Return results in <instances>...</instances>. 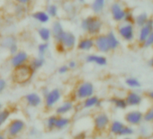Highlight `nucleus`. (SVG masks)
<instances>
[{"label":"nucleus","mask_w":153,"mask_h":139,"mask_svg":"<svg viewBox=\"0 0 153 139\" xmlns=\"http://www.w3.org/2000/svg\"><path fill=\"white\" fill-rule=\"evenodd\" d=\"M105 23L97 15H88L80 20V28L86 35L95 37L103 33Z\"/></svg>","instance_id":"obj_1"},{"label":"nucleus","mask_w":153,"mask_h":139,"mask_svg":"<svg viewBox=\"0 0 153 139\" xmlns=\"http://www.w3.org/2000/svg\"><path fill=\"white\" fill-rule=\"evenodd\" d=\"M35 72L32 70L29 64H25L17 69H14L11 75L13 82L20 85H24L31 81Z\"/></svg>","instance_id":"obj_2"},{"label":"nucleus","mask_w":153,"mask_h":139,"mask_svg":"<svg viewBox=\"0 0 153 139\" xmlns=\"http://www.w3.org/2000/svg\"><path fill=\"white\" fill-rule=\"evenodd\" d=\"M96 92V87L93 82L88 81H83L78 83L76 87L74 90L72 99L74 101H82L85 99L94 95Z\"/></svg>","instance_id":"obj_3"},{"label":"nucleus","mask_w":153,"mask_h":139,"mask_svg":"<svg viewBox=\"0 0 153 139\" xmlns=\"http://www.w3.org/2000/svg\"><path fill=\"white\" fill-rule=\"evenodd\" d=\"M121 41L127 43H132L136 40V27L131 23L122 22L117 25L116 32Z\"/></svg>","instance_id":"obj_4"},{"label":"nucleus","mask_w":153,"mask_h":139,"mask_svg":"<svg viewBox=\"0 0 153 139\" xmlns=\"http://www.w3.org/2000/svg\"><path fill=\"white\" fill-rule=\"evenodd\" d=\"M26 128V123L21 118H13L8 121L5 127V135L9 139H15L21 135Z\"/></svg>","instance_id":"obj_5"},{"label":"nucleus","mask_w":153,"mask_h":139,"mask_svg":"<svg viewBox=\"0 0 153 139\" xmlns=\"http://www.w3.org/2000/svg\"><path fill=\"white\" fill-rule=\"evenodd\" d=\"M111 123L110 116L104 111H99L96 113L93 117V127L96 132L102 133L108 129Z\"/></svg>","instance_id":"obj_6"},{"label":"nucleus","mask_w":153,"mask_h":139,"mask_svg":"<svg viewBox=\"0 0 153 139\" xmlns=\"http://www.w3.org/2000/svg\"><path fill=\"white\" fill-rule=\"evenodd\" d=\"M62 91L59 88L51 89L49 93L43 98V105L46 110H51L61 101Z\"/></svg>","instance_id":"obj_7"},{"label":"nucleus","mask_w":153,"mask_h":139,"mask_svg":"<svg viewBox=\"0 0 153 139\" xmlns=\"http://www.w3.org/2000/svg\"><path fill=\"white\" fill-rule=\"evenodd\" d=\"M76 42H78V37L75 33L69 30H65L55 43H60L65 47L67 52H71L76 49Z\"/></svg>","instance_id":"obj_8"},{"label":"nucleus","mask_w":153,"mask_h":139,"mask_svg":"<svg viewBox=\"0 0 153 139\" xmlns=\"http://www.w3.org/2000/svg\"><path fill=\"white\" fill-rule=\"evenodd\" d=\"M126 7L120 1H113L109 6V13L111 18L116 24L123 22Z\"/></svg>","instance_id":"obj_9"},{"label":"nucleus","mask_w":153,"mask_h":139,"mask_svg":"<svg viewBox=\"0 0 153 139\" xmlns=\"http://www.w3.org/2000/svg\"><path fill=\"white\" fill-rule=\"evenodd\" d=\"M31 59L30 54L25 51V50H19L16 53L10 55L9 58V64L12 67V69H17L19 67H22L25 64L29 63V61Z\"/></svg>","instance_id":"obj_10"},{"label":"nucleus","mask_w":153,"mask_h":139,"mask_svg":"<svg viewBox=\"0 0 153 139\" xmlns=\"http://www.w3.org/2000/svg\"><path fill=\"white\" fill-rule=\"evenodd\" d=\"M76 49L79 52L89 53L95 50V39L89 35H84L80 38H78Z\"/></svg>","instance_id":"obj_11"},{"label":"nucleus","mask_w":153,"mask_h":139,"mask_svg":"<svg viewBox=\"0 0 153 139\" xmlns=\"http://www.w3.org/2000/svg\"><path fill=\"white\" fill-rule=\"evenodd\" d=\"M124 121L127 125L131 126H140L143 122V112L137 108L131 109L125 113Z\"/></svg>","instance_id":"obj_12"},{"label":"nucleus","mask_w":153,"mask_h":139,"mask_svg":"<svg viewBox=\"0 0 153 139\" xmlns=\"http://www.w3.org/2000/svg\"><path fill=\"white\" fill-rule=\"evenodd\" d=\"M95 39V51L101 54H108L111 52L108 41L105 35V33H102L94 37Z\"/></svg>","instance_id":"obj_13"},{"label":"nucleus","mask_w":153,"mask_h":139,"mask_svg":"<svg viewBox=\"0 0 153 139\" xmlns=\"http://www.w3.org/2000/svg\"><path fill=\"white\" fill-rule=\"evenodd\" d=\"M152 32H153V18L149 17L148 22L143 26L138 28V31H136L137 43L140 45Z\"/></svg>","instance_id":"obj_14"},{"label":"nucleus","mask_w":153,"mask_h":139,"mask_svg":"<svg viewBox=\"0 0 153 139\" xmlns=\"http://www.w3.org/2000/svg\"><path fill=\"white\" fill-rule=\"evenodd\" d=\"M124 99L126 100L128 108H133L140 107L142 104L143 99H144L143 96L140 92H138L136 90H129L126 93Z\"/></svg>","instance_id":"obj_15"},{"label":"nucleus","mask_w":153,"mask_h":139,"mask_svg":"<svg viewBox=\"0 0 153 139\" xmlns=\"http://www.w3.org/2000/svg\"><path fill=\"white\" fill-rule=\"evenodd\" d=\"M75 101L73 99H66L59 102L54 108L57 116H68L75 109Z\"/></svg>","instance_id":"obj_16"},{"label":"nucleus","mask_w":153,"mask_h":139,"mask_svg":"<svg viewBox=\"0 0 153 139\" xmlns=\"http://www.w3.org/2000/svg\"><path fill=\"white\" fill-rule=\"evenodd\" d=\"M85 61L87 63L95 64L98 67H105L108 64V59L105 54L98 52H89L86 55Z\"/></svg>","instance_id":"obj_17"},{"label":"nucleus","mask_w":153,"mask_h":139,"mask_svg":"<svg viewBox=\"0 0 153 139\" xmlns=\"http://www.w3.org/2000/svg\"><path fill=\"white\" fill-rule=\"evenodd\" d=\"M24 101L28 108H38L43 104V98L37 92H30L25 95Z\"/></svg>","instance_id":"obj_18"},{"label":"nucleus","mask_w":153,"mask_h":139,"mask_svg":"<svg viewBox=\"0 0 153 139\" xmlns=\"http://www.w3.org/2000/svg\"><path fill=\"white\" fill-rule=\"evenodd\" d=\"M102 104H103L102 99L97 95L94 94L81 101V108L86 110L100 108L102 107Z\"/></svg>","instance_id":"obj_19"},{"label":"nucleus","mask_w":153,"mask_h":139,"mask_svg":"<svg viewBox=\"0 0 153 139\" xmlns=\"http://www.w3.org/2000/svg\"><path fill=\"white\" fill-rule=\"evenodd\" d=\"M31 16L36 23L40 24L41 25H46L51 20L45 9H37L32 13Z\"/></svg>","instance_id":"obj_20"},{"label":"nucleus","mask_w":153,"mask_h":139,"mask_svg":"<svg viewBox=\"0 0 153 139\" xmlns=\"http://www.w3.org/2000/svg\"><path fill=\"white\" fill-rule=\"evenodd\" d=\"M105 35H106V38L108 41V44H109L111 52H116L121 46V40L118 37L117 34L113 30H109L105 33Z\"/></svg>","instance_id":"obj_21"},{"label":"nucleus","mask_w":153,"mask_h":139,"mask_svg":"<svg viewBox=\"0 0 153 139\" xmlns=\"http://www.w3.org/2000/svg\"><path fill=\"white\" fill-rule=\"evenodd\" d=\"M51 30L52 34V40L54 41V43H56L62 34V33L65 31V28L63 24L59 19H54L51 23Z\"/></svg>","instance_id":"obj_22"},{"label":"nucleus","mask_w":153,"mask_h":139,"mask_svg":"<svg viewBox=\"0 0 153 139\" xmlns=\"http://www.w3.org/2000/svg\"><path fill=\"white\" fill-rule=\"evenodd\" d=\"M107 0H92L90 4V9L94 15H102L106 7Z\"/></svg>","instance_id":"obj_23"},{"label":"nucleus","mask_w":153,"mask_h":139,"mask_svg":"<svg viewBox=\"0 0 153 139\" xmlns=\"http://www.w3.org/2000/svg\"><path fill=\"white\" fill-rule=\"evenodd\" d=\"M37 35L42 42L50 43V41L52 39V34H51V27H48L46 25H41L37 29Z\"/></svg>","instance_id":"obj_24"},{"label":"nucleus","mask_w":153,"mask_h":139,"mask_svg":"<svg viewBox=\"0 0 153 139\" xmlns=\"http://www.w3.org/2000/svg\"><path fill=\"white\" fill-rule=\"evenodd\" d=\"M45 63H46L45 57H42V56L37 55L35 57L31 58L28 64L30 65V67L32 68V70L34 72H37L45 65Z\"/></svg>","instance_id":"obj_25"},{"label":"nucleus","mask_w":153,"mask_h":139,"mask_svg":"<svg viewBox=\"0 0 153 139\" xmlns=\"http://www.w3.org/2000/svg\"><path fill=\"white\" fill-rule=\"evenodd\" d=\"M126 124L123 123V121H120V120H113L111 121L110 125H109V127H108V130H109V133L114 136H120V134L123 130V128L124 127Z\"/></svg>","instance_id":"obj_26"},{"label":"nucleus","mask_w":153,"mask_h":139,"mask_svg":"<svg viewBox=\"0 0 153 139\" xmlns=\"http://www.w3.org/2000/svg\"><path fill=\"white\" fill-rule=\"evenodd\" d=\"M71 118L68 116H58L55 125L56 130H64L71 125Z\"/></svg>","instance_id":"obj_27"},{"label":"nucleus","mask_w":153,"mask_h":139,"mask_svg":"<svg viewBox=\"0 0 153 139\" xmlns=\"http://www.w3.org/2000/svg\"><path fill=\"white\" fill-rule=\"evenodd\" d=\"M29 11V7L24 6V5H19V4H16L13 6V14L15 16V17H16L17 19H22L24 17L26 16V15L28 14Z\"/></svg>","instance_id":"obj_28"},{"label":"nucleus","mask_w":153,"mask_h":139,"mask_svg":"<svg viewBox=\"0 0 153 139\" xmlns=\"http://www.w3.org/2000/svg\"><path fill=\"white\" fill-rule=\"evenodd\" d=\"M45 11L51 19H57L59 16V7L55 2H48L45 7Z\"/></svg>","instance_id":"obj_29"},{"label":"nucleus","mask_w":153,"mask_h":139,"mask_svg":"<svg viewBox=\"0 0 153 139\" xmlns=\"http://www.w3.org/2000/svg\"><path fill=\"white\" fill-rule=\"evenodd\" d=\"M109 102L117 109L120 110H125L128 106L126 103V100L123 97H119V96H113L109 99Z\"/></svg>","instance_id":"obj_30"},{"label":"nucleus","mask_w":153,"mask_h":139,"mask_svg":"<svg viewBox=\"0 0 153 139\" xmlns=\"http://www.w3.org/2000/svg\"><path fill=\"white\" fill-rule=\"evenodd\" d=\"M11 115H12V111L10 108H4L3 109L0 110V131L4 127H6L7 124L10 120Z\"/></svg>","instance_id":"obj_31"},{"label":"nucleus","mask_w":153,"mask_h":139,"mask_svg":"<svg viewBox=\"0 0 153 139\" xmlns=\"http://www.w3.org/2000/svg\"><path fill=\"white\" fill-rule=\"evenodd\" d=\"M149 18V16L147 12H145V11L140 12L134 16L133 25H135L136 28H140V27L143 26L148 22Z\"/></svg>","instance_id":"obj_32"},{"label":"nucleus","mask_w":153,"mask_h":139,"mask_svg":"<svg viewBox=\"0 0 153 139\" xmlns=\"http://www.w3.org/2000/svg\"><path fill=\"white\" fill-rule=\"evenodd\" d=\"M124 84L130 88L131 90H138L141 87V82L140 81L136 78V77H133V76H130V77H127L125 80H124Z\"/></svg>","instance_id":"obj_33"},{"label":"nucleus","mask_w":153,"mask_h":139,"mask_svg":"<svg viewBox=\"0 0 153 139\" xmlns=\"http://www.w3.org/2000/svg\"><path fill=\"white\" fill-rule=\"evenodd\" d=\"M15 43H18L17 42V38L14 35H7L5 37L2 38V40L0 41V47H2L3 49L7 50L9 48L10 45H12Z\"/></svg>","instance_id":"obj_34"},{"label":"nucleus","mask_w":153,"mask_h":139,"mask_svg":"<svg viewBox=\"0 0 153 139\" xmlns=\"http://www.w3.org/2000/svg\"><path fill=\"white\" fill-rule=\"evenodd\" d=\"M57 117H58V116L56 114H52V115H50L45 119V128L47 131L51 132V131H53L55 129Z\"/></svg>","instance_id":"obj_35"},{"label":"nucleus","mask_w":153,"mask_h":139,"mask_svg":"<svg viewBox=\"0 0 153 139\" xmlns=\"http://www.w3.org/2000/svg\"><path fill=\"white\" fill-rule=\"evenodd\" d=\"M49 49H50V43H49L41 42L37 45V53H38L39 56L45 57L47 52H49Z\"/></svg>","instance_id":"obj_36"},{"label":"nucleus","mask_w":153,"mask_h":139,"mask_svg":"<svg viewBox=\"0 0 153 139\" xmlns=\"http://www.w3.org/2000/svg\"><path fill=\"white\" fill-rule=\"evenodd\" d=\"M143 122L145 123H153V106L148 108L143 113Z\"/></svg>","instance_id":"obj_37"},{"label":"nucleus","mask_w":153,"mask_h":139,"mask_svg":"<svg viewBox=\"0 0 153 139\" xmlns=\"http://www.w3.org/2000/svg\"><path fill=\"white\" fill-rule=\"evenodd\" d=\"M134 134V129L131 126H129V125H125L124 127L123 128L121 134H120V136L122 137H124V136H131Z\"/></svg>","instance_id":"obj_38"},{"label":"nucleus","mask_w":153,"mask_h":139,"mask_svg":"<svg viewBox=\"0 0 153 139\" xmlns=\"http://www.w3.org/2000/svg\"><path fill=\"white\" fill-rule=\"evenodd\" d=\"M143 49H149L153 47V32L145 39V41L140 44Z\"/></svg>","instance_id":"obj_39"},{"label":"nucleus","mask_w":153,"mask_h":139,"mask_svg":"<svg viewBox=\"0 0 153 139\" xmlns=\"http://www.w3.org/2000/svg\"><path fill=\"white\" fill-rule=\"evenodd\" d=\"M134 14L132 12L131 9H129V8H126V12H125V15H124V18H123V22L125 23H131L133 24V21H134Z\"/></svg>","instance_id":"obj_40"},{"label":"nucleus","mask_w":153,"mask_h":139,"mask_svg":"<svg viewBox=\"0 0 153 139\" xmlns=\"http://www.w3.org/2000/svg\"><path fill=\"white\" fill-rule=\"evenodd\" d=\"M67 65L69 69V71H75V70L79 68V61L76 60L71 59L67 62Z\"/></svg>","instance_id":"obj_41"},{"label":"nucleus","mask_w":153,"mask_h":139,"mask_svg":"<svg viewBox=\"0 0 153 139\" xmlns=\"http://www.w3.org/2000/svg\"><path fill=\"white\" fill-rule=\"evenodd\" d=\"M57 72L59 75H66L68 74L70 71H69V69L68 67L67 64H62L60 65L58 69H57Z\"/></svg>","instance_id":"obj_42"},{"label":"nucleus","mask_w":153,"mask_h":139,"mask_svg":"<svg viewBox=\"0 0 153 139\" xmlns=\"http://www.w3.org/2000/svg\"><path fill=\"white\" fill-rule=\"evenodd\" d=\"M19 50H20V47H19L18 43H13L12 45L9 46V48L7 49V52H8V53L10 55H13V54L16 53Z\"/></svg>","instance_id":"obj_43"},{"label":"nucleus","mask_w":153,"mask_h":139,"mask_svg":"<svg viewBox=\"0 0 153 139\" xmlns=\"http://www.w3.org/2000/svg\"><path fill=\"white\" fill-rule=\"evenodd\" d=\"M7 81L5 79V78H2V77H0V95H1L7 88Z\"/></svg>","instance_id":"obj_44"},{"label":"nucleus","mask_w":153,"mask_h":139,"mask_svg":"<svg viewBox=\"0 0 153 139\" xmlns=\"http://www.w3.org/2000/svg\"><path fill=\"white\" fill-rule=\"evenodd\" d=\"M14 2L16 4H19V5H24V6H26V7H30L33 0H14Z\"/></svg>","instance_id":"obj_45"},{"label":"nucleus","mask_w":153,"mask_h":139,"mask_svg":"<svg viewBox=\"0 0 153 139\" xmlns=\"http://www.w3.org/2000/svg\"><path fill=\"white\" fill-rule=\"evenodd\" d=\"M56 51L59 54H64V53L68 52L67 50L65 49V47L62 44H60V43H56Z\"/></svg>","instance_id":"obj_46"},{"label":"nucleus","mask_w":153,"mask_h":139,"mask_svg":"<svg viewBox=\"0 0 153 139\" xmlns=\"http://www.w3.org/2000/svg\"><path fill=\"white\" fill-rule=\"evenodd\" d=\"M50 90H51V89H49V88H47V87H43V88L42 89V94H41V95H42V98H44V97L49 93Z\"/></svg>","instance_id":"obj_47"},{"label":"nucleus","mask_w":153,"mask_h":139,"mask_svg":"<svg viewBox=\"0 0 153 139\" xmlns=\"http://www.w3.org/2000/svg\"><path fill=\"white\" fill-rule=\"evenodd\" d=\"M146 97H147L150 101H152V102H153V90H152L148 91V92H147V94H146Z\"/></svg>","instance_id":"obj_48"},{"label":"nucleus","mask_w":153,"mask_h":139,"mask_svg":"<svg viewBox=\"0 0 153 139\" xmlns=\"http://www.w3.org/2000/svg\"><path fill=\"white\" fill-rule=\"evenodd\" d=\"M76 139H86V134L85 133H79L78 135L76 136Z\"/></svg>","instance_id":"obj_49"},{"label":"nucleus","mask_w":153,"mask_h":139,"mask_svg":"<svg viewBox=\"0 0 153 139\" xmlns=\"http://www.w3.org/2000/svg\"><path fill=\"white\" fill-rule=\"evenodd\" d=\"M148 66H149V67H151V68H153V56L148 61Z\"/></svg>","instance_id":"obj_50"},{"label":"nucleus","mask_w":153,"mask_h":139,"mask_svg":"<svg viewBox=\"0 0 153 139\" xmlns=\"http://www.w3.org/2000/svg\"><path fill=\"white\" fill-rule=\"evenodd\" d=\"M0 139H7V137L6 136V135L4 133H2L0 131Z\"/></svg>","instance_id":"obj_51"},{"label":"nucleus","mask_w":153,"mask_h":139,"mask_svg":"<svg viewBox=\"0 0 153 139\" xmlns=\"http://www.w3.org/2000/svg\"><path fill=\"white\" fill-rule=\"evenodd\" d=\"M86 1H87V0H78V2H79V4H85Z\"/></svg>","instance_id":"obj_52"},{"label":"nucleus","mask_w":153,"mask_h":139,"mask_svg":"<svg viewBox=\"0 0 153 139\" xmlns=\"http://www.w3.org/2000/svg\"><path fill=\"white\" fill-rule=\"evenodd\" d=\"M5 107H4V104H3V102H1V101H0V110H1V109H3Z\"/></svg>","instance_id":"obj_53"},{"label":"nucleus","mask_w":153,"mask_h":139,"mask_svg":"<svg viewBox=\"0 0 153 139\" xmlns=\"http://www.w3.org/2000/svg\"><path fill=\"white\" fill-rule=\"evenodd\" d=\"M123 139H132V138H131L130 136H124V137H123Z\"/></svg>","instance_id":"obj_54"},{"label":"nucleus","mask_w":153,"mask_h":139,"mask_svg":"<svg viewBox=\"0 0 153 139\" xmlns=\"http://www.w3.org/2000/svg\"><path fill=\"white\" fill-rule=\"evenodd\" d=\"M94 139H102V138H97V137H96V138H94Z\"/></svg>","instance_id":"obj_55"},{"label":"nucleus","mask_w":153,"mask_h":139,"mask_svg":"<svg viewBox=\"0 0 153 139\" xmlns=\"http://www.w3.org/2000/svg\"><path fill=\"white\" fill-rule=\"evenodd\" d=\"M46 1H47V2H51V0H46Z\"/></svg>","instance_id":"obj_56"},{"label":"nucleus","mask_w":153,"mask_h":139,"mask_svg":"<svg viewBox=\"0 0 153 139\" xmlns=\"http://www.w3.org/2000/svg\"><path fill=\"white\" fill-rule=\"evenodd\" d=\"M0 1H1V0H0Z\"/></svg>","instance_id":"obj_57"}]
</instances>
